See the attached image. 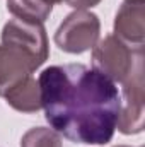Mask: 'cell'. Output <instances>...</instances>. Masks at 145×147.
Wrapping results in <instances>:
<instances>
[{"instance_id": "6", "label": "cell", "mask_w": 145, "mask_h": 147, "mask_svg": "<svg viewBox=\"0 0 145 147\" xmlns=\"http://www.w3.org/2000/svg\"><path fill=\"white\" fill-rule=\"evenodd\" d=\"M113 33L132 50L145 45V0H125L113 22Z\"/></svg>"}, {"instance_id": "1", "label": "cell", "mask_w": 145, "mask_h": 147, "mask_svg": "<svg viewBox=\"0 0 145 147\" xmlns=\"http://www.w3.org/2000/svg\"><path fill=\"white\" fill-rule=\"evenodd\" d=\"M41 108L50 127L75 144L113 140L121 96L113 80L82 63L51 65L39 74Z\"/></svg>"}, {"instance_id": "8", "label": "cell", "mask_w": 145, "mask_h": 147, "mask_svg": "<svg viewBox=\"0 0 145 147\" xmlns=\"http://www.w3.org/2000/svg\"><path fill=\"white\" fill-rule=\"evenodd\" d=\"M5 103L15 111L21 113H36L41 110V91L38 80L29 75L24 80H21L17 86H14L5 96Z\"/></svg>"}, {"instance_id": "12", "label": "cell", "mask_w": 145, "mask_h": 147, "mask_svg": "<svg viewBox=\"0 0 145 147\" xmlns=\"http://www.w3.org/2000/svg\"><path fill=\"white\" fill-rule=\"evenodd\" d=\"M50 2H51V3L55 5V3H60V2H65V0H50Z\"/></svg>"}, {"instance_id": "9", "label": "cell", "mask_w": 145, "mask_h": 147, "mask_svg": "<svg viewBox=\"0 0 145 147\" xmlns=\"http://www.w3.org/2000/svg\"><path fill=\"white\" fill-rule=\"evenodd\" d=\"M7 10L15 19L43 24L51 16L53 3L50 0H7Z\"/></svg>"}, {"instance_id": "7", "label": "cell", "mask_w": 145, "mask_h": 147, "mask_svg": "<svg viewBox=\"0 0 145 147\" xmlns=\"http://www.w3.org/2000/svg\"><path fill=\"white\" fill-rule=\"evenodd\" d=\"M39 69L36 60L10 45H0V98Z\"/></svg>"}, {"instance_id": "5", "label": "cell", "mask_w": 145, "mask_h": 147, "mask_svg": "<svg viewBox=\"0 0 145 147\" xmlns=\"http://www.w3.org/2000/svg\"><path fill=\"white\" fill-rule=\"evenodd\" d=\"M2 43L21 48L31 55L41 67L50 57V46L46 29L41 22H31L22 19H10L2 28Z\"/></svg>"}, {"instance_id": "10", "label": "cell", "mask_w": 145, "mask_h": 147, "mask_svg": "<svg viewBox=\"0 0 145 147\" xmlns=\"http://www.w3.org/2000/svg\"><path fill=\"white\" fill-rule=\"evenodd\" d=\"M21 147H63V144L62 135L53 128L33 127L22 135Z\"/></svg>"}, {"instance_id": "2", "label": "cell", "mask_w": 145, "mask_h": 147, "mask_svg": "<svg viewBox=\"0 0 145 147\" xmlns=\"http://www.w3.org/2000/svg\"><path fill=\"white\" fill-rule=\"evenodd\" d=\"M101 34V21L91 10L70 12L55 33V45L70 55H80L94 48Z\"/></svg>"}, {"instance_id": "11", "label": "cell", "mask_w": 145, "mask_h": 147, "mask_svg": "<svg viewBox=\"0 0 145 147\" xmlns=\"http://www.w3.org/2000/svg\"><path fill=\"white\" fill-rule=\"evenodd\" d=\"M67 5H70L75 10H89L96 5H99L103 0H65Z\"/></svg>"}, {"instance_id": "3", "label": "cell", "mask_w": 145, "mask_h": 147, "mask_svg": "<svg viewBox=\"0 0 145 147\" xmlns=\"http://www.w3.org/2000/svg\"><path fill=\"white\" fill-rule=\"evenodd\" d=\"M123 84V99L116 128L123 135H137L144 132L145 94H144V53L135 60V65Z\"/></svg>"}, {"instance_id": "4", "label": "cell", "mask_w": 145, "mask_h": 147, "mask_svg": "<svg viewBox=\"0 0 145 147\" xmlns=\"http://www.w3.org/2000/svg\"><path fill=\"white\" fill-rule=\"evenodd\" d=\"M140 53H144V50H132L114 34H108L99 39L92 48V69L108 77L114 84L123 82L132 72Z\"/></svg>"}, {"instance_id": "13", "label": "cell", "mask_w": 145, "mask_h": 147, "mask_svg": "<svg viewBox=\"0 0 145 147\" xmlns=\"http://www.w3.org/2000/svg\"><path fill=\"white\" fill-rule=\"evenodd\" d=\"M114 147H132V146H114Z\"/></svg>"}]
</instances>
